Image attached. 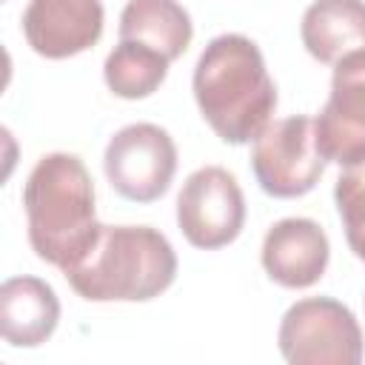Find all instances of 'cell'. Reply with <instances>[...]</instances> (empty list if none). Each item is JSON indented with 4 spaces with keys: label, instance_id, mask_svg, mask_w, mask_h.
Here are the masks:
<instances>
[{
    "label": "cell",
    "instance_id": "9c48e42d",
    "mask_svg": "<svg viewBox=\"0 0 365 365\" xmlns=\"http://www.w3.org/2000/svg\"><path fill=\"white\" fill-rule=\"evenodd\" d=\"M23 34L31 51L48 60L74 57L103 34L100 0H29Z\"/></svg>",
    "mask_w": 365,
    "mask_h": 365
},
{
    "label": "cell",
    "instance_id": "7c38bea8",
    "mask_svg": "<svg viewBox=\"0 0 365 365\" xmlns=\"http://www.w3.org/2000/svg\"><path fill=\"white\" fill-rule=\"evenodd\" d=\"M302 46L319 63L365 48V0H314L302 14Z\"/></svg>",
    "mask_w": 365,
    "mask_h": 365
},
{
    "label": "cell",
    "instance_id": "8992f818",
    "mask_svg": "<svg viewBox=\"0 0 365 365\" xmlns=\"http://www.w3.org/2000/svg\"><path fill=\"white\" fill-rule=\"evenodd\" d=\"M103 168L120 197L131 202H154L174 180L177 145L165 128L154 123H131L108 140Z\"/></svg>",
    "mask_w": 365,
    "mask_h": 365
},
{
    "label": "cell",
    "instance_id": "8fae6325",
    "mask_svg": "<svg viewBox=\"0 0 365 365\" xmlns=\"http://www.w3.org/2000/svg\"><path fill=\"white\" fill-rule=\"evenodd\" d=\"M60 322V299L40 277H11L0 288V334L14 348L43 345Z\"/></svg>",
    "mask_w": 365,
    "mask_h": 365
},
{
    "label": "cell",
    "instance_id": "277c9868",
    "mask_svg": "<svg viewBox=\"0 0 365 365\" xmlns=\"http://www.w3.org/2000/svg\"><path fill=\"white\" fill-rule=\"evenodd\" d=\"M277 342L291 365H359L365 354L356 317L331 297L294 302L279 322Z\"/></svg>",
    "mask_w": 365,
    "mask_h": 365
},
{
    "label": "cell",
    "instance_id": "5bb4252c",
    "mask_svg": "<svg viewBox=\"0 0 365 365\" xmlns=\"http://www.w3.org/2000/svg\"><path fill=\"white\" fill-rule=\"evenodd\" d=\"M168 57H163L160 51L134 43V40H120L114 46V51L106 57L103 66V77L106 86L123 97V100H143L148 94H154L165 74H168Z\"/></svg>",
    "mask_w": 365,
    "mask_h": 365
},
{
    "label": "cell",
    "instance_id": "7a4b0ae2",
    "mask_svg": "<svg viewBox=\"0 0 365 365\" xmlns=\"http://www.w3.org/2000/svg\"><path fill=\"white\" fill-rule=\"evenodd\" d=\"M23 205L34 254L60 271L74 265L103 228L94 217L91 174L77 154L40 157L23 185Z\"/></svg>",
    "mask_w": 365,
    "mask_h": 365
},
{
    "label": "cell",
    "instance_id": "3957f363",
    "mask_svg": "<svg viewBox=\"0 0 365 365\" xmlns=\"http://www.w3.org/2000/svg\"><path fill=\"white\" fill-rule=\"evenodd\" d=\"M63 277L91 302H145L174 282L177 254L157 228L103 225L88 251Z\"/></svg>",
    "mask_w": 365,
    "mask_h": 365
},
{
    "label": "cell",
    "instance_id": "9a60e30c",
    "mask_svg": "<svg viewBox=\"0 0 365 365\" xmlns=\"http://www.w3.org/2000/svg\"><path fill=\"white\" fill-rule=\"evenodd\" d=\"M334 200L345 225L348 245L356 257H362L365 254V160L345 165V171L334 185Z\"/></svg>",
    "mask_w": 365,
    "mask_h": 365
},
{
    "label": "cell",
    "instance_id": "4fadbf2b",
    "mask_svg": "<svg viewBox=\"0 0 365 365\" xmlns=\"http://www.w3.org/2000/svg\"><path fill=\"white\" fill-rule=\"evenodd\" d=\"M191 34V17L177 0H128L120 14V40L143 43L168 60L182 57Z\"/></svg>",
    "mask_w": 365,
    "mask_h": 365
},
{
    "label": "cell",
    "instance_id": "ba28073f",
    "mask_svg": "<svg viewBox=\"0 0 365 365\" xmlns=\"http://www.w3.org/2000/svg\"><path fill=\"white\" fill-rule=\"evenodd\" d=\"M314 140L325 163L365 160V48L334 63L331 100L314 117Z\"/></svg>",
    "mask_w": 365,
    "mask_h": 365
},
{
    "label": "cell",
    "instance_id": "52a82bcc",
    "mask_svg": "<svg viewBox=\"0 0 365 365\" xmlns=\"http://www.w3.org/2000/svg\"><path fill=\"white\" fill-rule=\"evenodd\" d=\"M177 225L202 251L234 242L245 225V197L237 177L220 165L197 168L177 197Z\"/></svg>",
    "mask_w": 365,
    "mask_h": 365
},
{
    "label": "cell",
    "instance_id": "6da1fadb",
    "mask_svg": "<svg viewBox=\"0 0 365 365\" xmlns=\"http://www.w3.org/2000/svg\"><path fill=\"white\" fill-rule=\"evenodd\" d=\"M194 100L222 143L257 140L277 108V86L257 43L245 34L214 37L194 68Z\"/></svg>",
    "mask_w": 365,
    "mask_h": 365
},
{
    "label": "cell",
    "instance_id": "30bf717a",
    "mask_svg": "<svg viewBox=\"0 0 365 365\" xmlns=\"http://www.w3.org/2000/svg\"><path fill=\"white\" fill-rule=\"evenodd\" d=\"M331 245L319 222L285 217L262 240V268L282 288H311L328 268Z\"/></svg>",
    "mask_w": 365,
    "mask_h": 365
},
{
    "label": "cell",
    "instance_id": "5b68a950",
    "mask_svg": "<svg viewBox=\"0 0 365 365\" xmlns=\"http://www.w3.org/2000/svg\"><path fill=\"white\" fill-rule=\"evenodd\" d=\"M251 168L259 188L271 197L291 200L308 194L325 171V160L314 140V120L294 114L268 123L254 140Z\"/></svg>",
    "mask_w": 365,
    "mask_h": 365
}]
</instances>
